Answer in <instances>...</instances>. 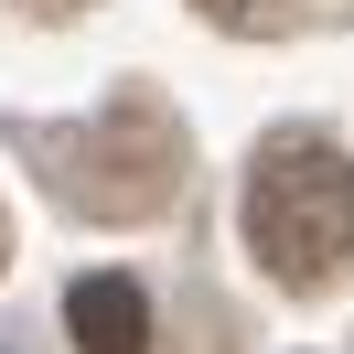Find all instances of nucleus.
<instances>
[{"mask_svg":"<svg viewBox=\"0 0 354 354\" xmlns=\"http://www.w3.org/2000/svg\"><path fill=\"white\" fill-rule=\"evenodd\" d=\"M247 247L268 258V279L333 290L354 268V151L322 129H279L247 172Z\"/></svg>","mask_w":354,"mask_h":354,"instance_id":"obj_1","label":"nucleus"},{"mask_svg":"<svg viewBox=\"0 0 354 354\" xmlns=\"http://www.w3.org/2000/svg\"><path fill=\"white\" fill-rule=\"evenodd\" d=\"M172 183H183V140L161 129L151 108H108L97 129H75L65 151H54V194H65L75 215H97V225L161 215Z\"/></svg>","mask_w":354,"mask_h":354,"instance_id":"obj_2","label":"nucleus"},{"mask_svg":"<svg viewBox=\"0 0 354 354\" xmlns=\"http://www.w3.org/2000/svg\"><path fill=\"white\" fill-rule=\"evenodd\" d=\"M65 333H75V354H151V301H140V279H118V268L75 279L65 290Z\"/></svg>","mask_w":354,"mask_h":354,"instance_id":"obj_3","label":"nucleus"},{"mask_svg":"<svg viewBox=\"0 0 354 354\" xmlns=\"http://www.w3.org/2000/svg\"><path fill=\"white\" fill-rule=\"evenodd\" d=\"M215 22H258V11H279V0H204Z\"/></svg>","mask_w":354,"mask_h":354,"instance_id":"obj_4","label":"nucleus"},{"mask_svg":"<svg viewBox=\"0 0 354 354\" xmlns=\"http://www.w3.org/2000/svg\"><path fill=\"white\" fill-rule=\"evenodd\" d=\"M32 22H75V11H97V0H22Z\"/></svg>","mask_w":354,"mask_h":354,"instance_id":"obj_5","label":"nucleus"}]
</instances>
